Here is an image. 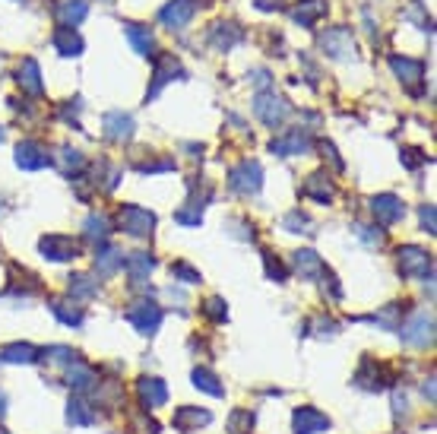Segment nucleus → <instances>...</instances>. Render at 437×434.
Masks as SVG:
<instances>
[{
    "instance_id": "f257e3e1",
    "label": "nucleus",
    "mask_w": 437,
    "mask_h": 434,
    "mask_svg": "<svg viewBox=\"0 0 437 434\" xmlns=\"http://www.w3.org/2000/svg\"><path fill=\"white\" fill-rule=\"evenodd\" d=\"M254 111H257V118H260L266 127H276V124H282V121L289 118V101L272 96V92H260V96L254 99Z\"/></svg>"
},
{
    "instance_id": "f03ea898",
    "label": "nucleus",
    "mask_w": 437,
    "mask_h": 434,
    "mask_svg": "<svg viewBox=\"0 0 437 434\" xmlns=\"http://www.w3.org/2000/svg\"><path fill=\"white\" fill-rule=\"evenodd\" d=\"M121 228L127 235H133V238H146L155 228V216L143 206H124L121 209Z\"/></svg>"
},
{
    "instance_id": "7ed1b4c3",
    "label": "nucleus",
    "mask_w": 437,
    "mask_h": 434,
    "mask_svg": "<svg viewBox=\"0 0 437 434\" xmlns=\"http://www.w3.org/2000/svg\"><path fill=\"white\" fill-rule=\"evenodd\" d=\"M260 178H263V172L257 162H241L238 168H231L228 184H231V191H238V194H257L260 191Z\"/></svg>"
},
{
    "instance_id": "20e7f679",
    "label": "nucleus",
    "mask_w": 437,
    "mask_h": 434,
    "mask_svg": "<svg viewBox=\"0 0 437 434\" xmlns=\"http://www.w3.org/2000/svg\"><path fill=\"white\" fill-rule=\"evenodd\" d=\"M127 321L133 323L140 333H155L159 330V323H162V311L155 308V304H149V301H140V304H133L131 311H127Z\"/></svg>"
},
{
    "instance_id": "39448f33",
    "label": "nucleus",
    "mask_w": 437,
    "mask_h": 434,
    "mask_svg": "<svg viewBox=\"0 0 437 434\" xmlns=\"http://www.w3.org/2000/svg\"><path fill=\"white\" fill-rule=\"evenodd\" d=\"M42 254H48V260H77L79 257V244L73 238H64V235H48L42 238Z\"/></svg>"
},
{
    "instance_id": "423d86ee",
    "label": "nucleus",
    "mask_w": 437,
    "mask_h": 434,
    "mask_svg": "<svg viewBox=\"0 0 437 434\" xmlns=\"http://www.w3.org/2000/svg\"><path fill=\"white\" fill-rule=\"evenodd\" d=\"M399 269L402 276H428L431 273V257L421 247H399Z\"/></svg>"
},
{
    "instance_id": "0eeeda50",
    "label": "nucleus",
    "mask_w": 437,
    "mask_h": 434,
    "mask_svg": "<svg viewBox=\"0 0 437 434\" xmlns=\"http://www.w3.org/2000/svg\"><path fill=\"white\" fill-rule=\"evenodd\" d=\"M371 213H374V219H377V222H384V226H393V222L402 219L406 206H402L399 196L380 194V196H374V200H371Z\"/></svg>"
},
{
    "instance_id": "6e6552de",
    "label": "nucleus",
    "mask_w": 437,
    "mask_h": 434,
    "mask_svg": "<svg viewBox=\"0 0 437 434\" xmlns=\"http://www.w3.org/2000/svg\"><path fill=\"white\" fill-rule=\"evenodd\" d=\"M48 149L42 143H35V140H26V143L16 146V165L26 168V172H38V168L48 165Z\"/></svg>"
},
{
    "instance_id": "1a4fd4ad",
    "label": "nucleus",
    "mask_w": 437,
    "mask_h": 434,
    "mask_svg": "<svg viewBox=\"0 0 437 434\" xmlns=\"http://www.w3.org/2000/svg\"><path fill=\"white\" fill-rule=\"evenodd\" d=\"M323 51L333 54V57H343V60L355 57L352 32H349V29H333V32H326V35H323Z\"/></svg>"
},
{
    "instance_id": "9d476101",
    "label": "nucleus",
    "mask_w": 437,
    "mask_h": 434,
    "mask_svg": "<svg viewBox=\"0 0 437 434\" xmlns=\"http://www.w3.org/2000/svg\"><path fill=\"white\" fill-rule=\"evenodd\" d=\"M194 10H197L194 0H172L159 16H162V23H165L168 29H184V26L190 23V16H194Z\"/></svg>"
},
{
    "instance_id": "9b49d317",
    "label": "nucleus",
    "mask_w": 437,
    "mask_h": 434,
    "mask_svg": "<svg viewBox=\"0 0 437 434\" xmlns=\"http://www.w3.org/2000/svg\"><path fill=\"white\" fill-rule=\"evenodd\" d=\"M292 425H295V434H320L330 428V418L317 409H298Z\"/></svg>"
},
{
    "instance_id": "f8f14e48",
    "label": "nucleus",
    "mask_w": 437,
    "mask_h": 434,
    "mask_svg": "<svg viewBox=\"0 0 437 434\" xmlns=\"http://www.w3.org/2000/svg\"><path fill=\"white\" fill-rule=\"evenodd\" d=\"M402 339L409 345H428L434 339V321L428 314H419L406 330H402Z\"/></svg>"
},
{
    "instance_id": "ddd939ff",
    "label": "nucleus",
    "mask_w": 437,
    "mask_h": 434,
    "mask_svg": "<svg viewBox=\"0 0 437 434\" xmlns=\"http://www.w3.org/2000/svg\"><path fill=\"white\" fill-rule=\"evenodd\" d=\"M390 67L396 70V77L402 79L406 86H412V89H419L421 77H425V64L421 60H409V57H390Z\"/></svg>"
},
{
    "instance_id": "4468645a",
    "label": "nucleus",
    "mask_w": 437,
    "mask_h": 434,
    "mask_svg": "<svg viewBox=\"0 0 437 434\" xmlns=\"http://www.w3.org/2000/svg\"><path fill=\"white\" fill-rule=\"evenodd\" d=\"M307 146L311 143H307V137L302 130H292V133H285V137H279V140H272L270 143V149L276 155H302Z\"/></svg>"
},
{
    "instance_id": "2eb2a0df",
    "label": "nucleus",
    "mask_w": 437,
    "mask_h": 434,
    "mask_svg": "<svg viewBox=\"0 0 437 434\" xmlns=\"http://www.w3.org/2000/svg\"><path fill=\"white\" fill-rule=\"evenodd\" d=\"M54 48H57V54H64V57H77V54L83 51V38H79L70 26H60V29L54 32Z\"/></svg>"
},
{
    "instance_id": "dca6fc26",
    "label": "nucleus",
    "mask_w": 437,
    "mask_h": 434,
    "mask_svg": "<svg viewBox=\"0 0 437 434\" xmlns=\"http://www.w3.org/2000/svg\"><path fill=\"white\" fill-rule=\"evenodd\" d=\"M105 130L111 140H131L133 137V121L121 111H111V114H105Z\"/></svg>"
},
{
    "instance_id": "f3484780",
    "label": "nucleus",
    "mask_w": 437,
    "mask_h": 434,
    "mask_svg": "<svg viewBox=\"0 0 437 434\" xmlns=\"http://www.w3.org/2000/svg\"><path fill=\"white\" fill-rule=\"evenodd\" d=\"M19 86H23L26 92H32V96H38L42 92V70H38L35 60H23V67H19Z\"/></svg>"
},
{
    "instance_id": "a211bd4d",
    "label": "nucleus",
    "mask_w": 437,
    "mask_h": 434,
    "mask_svg": "<svg viewBox=\"0 0 437 434\" xmlns=\"http://www.w3.org/2000/svg\"><path fill=\"white\" fill-rule=\"evenodd\" d=\"M140 396H143V403H149V406H162L168 399V386L162 381H155V377H143L140 381Z\"/></svg>"
},
{
    "instance_id": "6ab92c4d",
    "label": "nucleus",
    "mask_w": 437,
    "mask_h": 434,
    "mask_svg": "<svg viewBox=\"0 0 437 434\" xmlns=\"http://www.w3.org/2000/svg\"><path fill=\"white\" fill-rule=\"evenodd\" d=\"M124 267H127V276H131L136 286H140V282L149 276V269L155 267V260H153L149 254H131V257L124 260Z\"/></svg>"
},
{
    "instance_id": "aec40b11",
    "label": "nucleus",
    "mask_w": 437,
    "mask_h": 434,
    "mask_svg": "<svg viewBox=\"0 0 437 434\" xmlns=\"http://www.w3.org/2000/svg\"><path fill=\"white\" fill-rule=\"evenodd\" d=\"M326 13V4L323 0H302V6H295V23H302V26H314L320 16Z\"/></svg>"
},
{
    "instance_id": "412c9836",
    "label": "nucleus",
    "mask_w": 437,
    "mask_h": 434,
    "mask_svg": "<svg viewBox=\"0 0 437 434\" xmlns=\"http://www.w3.org/2000/svg\"><path fill=\"white\" fill-rule=\"evenodd\" d=\"M209 418H213V416H209L206 409H190V406H187V409H181L175 416V425L181 431H190V428H200V425H209Z\"/></svg>"
},
{
    "instance_id": "4be33fe9",
    "label": "nucleus",
    "mask_w": 437,
    "mask_h": 434,
    "mask_svg": "<svg viewBox=\"0 0 437 434\" xmlns=\"http://www.w3.org/2000/svg\"><path fill=\"white\" fill-rule=\"evenodd\" d=\"M0 358H4V362H13V365H29L38 358V349H32V345H26V343H13L0 352Z\"/></svg>"
},
{
    "instance_id": "5701e85b",
    "label": "nucleus",
    "mask_w": 437,
    "mask_h": 434,
    "mask_svg": "<svg viewBox=\"0 0 437 434\" xmlns=\"http://www.w3.org/2000/svg\"><path fill=\"white\" fill-rule=\"evenodd\" d=\"M67 381H70V386H77V390H89V386L95 384V371L89 368V365H83V362H77V358H73L70 371H67Z\"/></svg>"
},
{
    "instance_id": "b1692460",
    "label": "nucleus",
    "mask_w": 437,
    "mask_h": 434,
    "mask_svg": "<svg viewBox=\"0 0 437 434\" xmlns=\"http://www.w3.org/2000/svg\"><path fill=\"white\" fill-rule=\"evenodd\" d=\"M175 73H181V64H177L172 54H168V57H162V60H159V67H155V86L149 89V96H155V92H159L165 83H172Z\"/></svg>"
},
{
    "instance_id": "393cba45",
    "label": "nucleus",
    "mask_w": 437,
    "mask_h": 434,
    "mask_svg": "<svg viewBox=\"0 0 437 434\" xmlns=\"http://www.w3.org/2000/svg\"><path fill=\"white\" fill-rule=\"evenodd\" d=\"M127 38L133 42L136 54H146L149 57V51H153V32L146 26H127Z\"/></svg>"
},
{
    "instance_id": "a878e982",
    "label": "nucleus",
    "mask_w": 437,
    "mask_h": 434,
    "mask_svg": "<svg viewBox=\"0 0 437 434\" xmlns=\"http://www.w3.org/2000/svg\"><path fill=\"white\" fill-rule=\"evenodd\" d=\"M304 194L314 196L317 203H330L333 200V184H326L323 174H314V178L304 184Z\"/></svg>"
},
{
    "instance_id": "bb28decb",
    "label": "nucleus",
    "mask_w": 437,
    "mask_h": 434,
    "mask_svg": "<svg viewBox=\"0 0 437 434\" xmlns=\"http://www.w3.org/2000/svg\"><path fill=\"white\" fill-rule=\"evenodd\" d=\"M295 267H298V273L302 276H317V273H323V263H320V257L314 254V250H302V254H295Z\"/></svg>"
},
{
    "instance_id": "cd10ccee",
    "label": "nucleus",
    "mask_w": 437,
    "mask_h": 434,
    "mask_svg": "<svg viewBox=\"0 0 437 434\" xmlns=\"http://www.w3.org/2000/svg\"><path fill=\"white\" fill-rule=\"evenodd\" d=\"M60 19H64L70 29H77V26L86 19V4L83 0H70V4H64L60 6Z\"/></svg>"
},
{
    "instance_id": "c85d7f7f",
    "label": "nucleus",
    "mask_w": 437,
    "mask_h": 434,
    "mask_svg": "<svg viewBox=\"0 0 437 434\" xmlns=\"http://www.w3.org/2000/svg\"><path fill=\"white\" fill-rule=\"evenodd\" d=\"M238 38H241V29H238V26H231V23H218L216 26V45L222 51H228Z\"/></svg>"
},
{
    "instance_id": "c756f323",
    "label": "nucleus",
    "mask_w": 437,
    "mask_h": 434,
    "mask_svg": "<svg viewBox=\"0 0 437 434\" xmlns=\"http://www.w3.org/2000/svg\"><path fill=\"white\" fill-rule=\"evenodd\" d=\"M95 267H99V273L111 276L118 267H124V257H121L118 250H105V254H99V257H95Z\"/></svg>"
},
{
    "instance_id": "7c9ffc66",
    "label": "nucleus",
    "mask_w": 437,
    "mask_h": 434,
    "mask_svg": "<svg viewBox=\"0 0 437 434\" xmlns=\"http://www.w3.org/2000/svg\"><path fill=\"white\" fill-rule=\"evenodd\" d=\"M194 384L200 386V390H206V393H213V396H222V386H218V377L216 374H209V371H203V368H197L194 371Z\"/></svg>"
},
{
    "instance_id": "2f4dec72",
    "label": "nucleus",
    "mask_w": 437,
    "mask_h": 434,
    "mask_svg": "<svg viewBox=\"0 0 437 434\" xmlns=\"http://www.w3.org/2000/svg\"><path fill=\"white\" fill-rule=\"evenodd\" d=\"M250 425H254V416H250L248 409L231 412V418H228V431L231 434H250Z\"/></svg>"
},
{
    "instance_id": "473e14b6",
    "label": "nucleus",
    "mask_w": 437,
    "mask_h": 434,
    "mask_svg": "<svg viewBox=\"0 0 437 434\" xmlns=\"http://www.w3.org/2000/svg\"><path fill=\"white\" fill-rule=\"evenodd\" d=\"M108 228H111V226H108L105 216H89V219H86V235H89V238L105 241L108 238Z\"/></svg>"
},
{
    "instance_id": "72a5a7b5",
    "label": "nucleus",
    "mask_w": 437,
    "mask_h": 434,
    "mask_svg": "<svg viewBox=\"0 0 437 434\" xmlns=\"http://www.w3.org/2000/svg\"><path fill=\"white\" fill-rule=\"evenodd\" d=\"M67 418H70V425H89L95 416L89 412V406H86V403L73 399V403H70V412H67Z\"/></svg>"
},
{
    "instance_id": "f704fd0d",
    "label": "nucleus",
    "mask_w": 437,
    "mask_h": 434,
    "mask_svg": "<svg viewBox=\"0 0 437 434\" xmlns=\"http://www.w3.org/2000/svg\"><path fill=\"white\" fill-rule=\"evenodd\" d=\"M54 314H57L64 323H70V327H79V323H83V314H79L77 308H70V304H64V301H54Z\"/></svg>"
},
{
    "instance_id": "c9c22d12",
    "label": "nucleus",
    "mask_w": 437,
    "mask_h": 434,
    "mask_svg": "<svg viewBox=\"0 0 437 434\" xmlns=\"http://www.w3.org/2000/svg\"><path fill=\"white\" fill-rule=\"evenodd\" d=\"M99 286H95L89 276H77V279H70V295H83V298H92Z\"/></svg>"
},
{
    "instance_id": "e433bc0d",
    "label": "nucleus",
    "mask_w": 437,
    "mask_h": 434,
    "mask_svg": "<svg viewBox=\"0 0 437 434\" xmlns=\"http://www.w3.org/2000/svg\"><path fill=\"white\" fill-rule=\"evenodd\" d=\"M175 219L181 222V226H200V219H203V206L190 203V209H181V213H175Z\"/></svg>"
},
{
    "instance_id": "4c0bfd02",
    "label": "nucleus",
    "mask_w": 437,
    "mask_h": 434,
    "mask_svg": "<svg viewBox=\"0 0 437 434\" xmlns=\"http://www.w3.org/2000/svg\"><path fill=\"white\" fill-rule=\"evenodd\" d=\"M203 314H206V317H213V321L222 323L225 317H228V311H225V301H222V298H209V301H206V308H203Z\"/></svg>"
},
{
    "instance_id": "58836bf2",
    "label": "nucleus",
    "mask_w": 437,
    "mask_h": 434,
    "mask_svg": "<svg viewBox=\"0 0 437 434\" xmlns=\"http://www.w3.org/2000/svg\"><path fill=\"white\" fill-rule=\"evenodd\" d=\"M396 317H399V304H390V308H384V314H380V317H374V323L393 330L396 327Z\"/></svg>"
},
{
    "instance_id": "ea45409f",
    "label": "nucleus",
    "mask_w": 437,
    "mask_h": 434,
    "mask_svg": "<svg viewBox=\"0 0 437 434\" xmlns=\"http://www.w3.org/2000/svg\"><path fill=\"white\" fill-rule=\"evenodd\" d=\"M172 273L177 276V279H184V282H200V273H197V269H190L187 263H175Z\"/></svg>"
},
{
    "instance_id": "a19ab883",
    "label": "nucleus",
    "mask_w": 437,
    "mask_h": 434,
    "mask_svg": "<svg viewBox=\"0 0 437 434\" xmlns=\"http://www.w3.org/2000/svg\"><path fill=\"white\" fill-rule=\"evenodd\" d=\"M282 226L289 228V232H304V228H311V222H307V216H302V213H292Z\"/></svg>"
},
{
    "instance_id": "79ce46f5",
    "label": "nucleus",
    "mask_w": 437,
    "mask_h": 434,
    "mask_svg": "<svg viewBox=\"0 0 437 434\" xmlns=\"http://www.w3.org/2000/svg\"><path fill=\"white\" fill-rule=\"evenodd\" d=\"M77 168H83V155L64 149V172H77Z\"/></svg>"
},
{
    "instance_id": "37998d69",
    "label": "nucleus",
    "mask_w": 437,
    "mask_h": 434,
    "mask_svg": "<svg viewBox=\"0 0 437 434\" xmlns=\"http://www.w3.org/2000/svg\"><path fill=\"white\" fill-rule=\"evenodd\" d=\"M266 273L276 276V279H285V267L279 260H272V257H266Z\"/></svg>"
},
{
    "instance_id": "c03bdc74",
    "label": "nucleus",
    "mask_w": 437,
    "mask_h": 434,
    "mask_svg": "<svg viewBox=\"0 0 437 434\" xmlns=\"http://www.w3.org/2000/svg\"><path fill=\"white\" fill-rule=\"evenodd\" d=\"M421 226L428 228V235H434V206H425V209H421Z\"/></svg>"
},
{
    "instance_id": "a18cd8bd",
    "label": "nucleus",
    "mask_w": 437,
    "mask_h": 434,
    "mask_svg": "<svg viewBox=\"0 0 437 434\" xmlns=\"http://www.w3.org/2000/svg\"><path fill=\"white\" fill-rule=\"evenodd\" d=\"M367 371H371V362H365V368H361V374H367ZM367 381V377H358V384H365ZM377 386H384V384H380V371H377V374H374V390H377Z\"/></svg>"
},
{
    "instance_id": "49530a36",
    "label": "nucleus",
    "mask_w": 437,
    "mask_h": 434,
    "mask_svg": "<svg viewBox=\"0 0 437 434\" xmlns=\"http://www.w3.org/2000/svg\"><path fill=\"white\" fill-rule=\"evenodd\" d=\"M419 155H421V152H415V149H409V152H406V162H409V165L415 168V165H419V162H421Z\"/></svg>"
},
{
    "instance_id": "de8ad7c7",
    "label": "nucleus",
    "mask_w": 437,
    "mask_h": 434,
    "mask_svg": "<svg viewBox=\"0 0 437 434\" xmlns=\"http://www.w3.org/2000/svg\"><path fill=\"white\" fill-rule=\"evenodd\" d=\"M0 140H4V133H0Z\"/></svg>"
}]
</instances>
